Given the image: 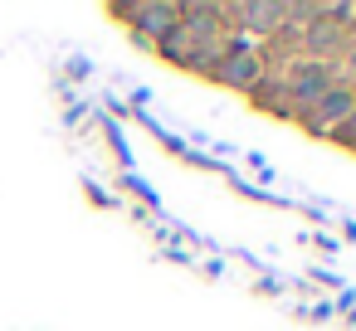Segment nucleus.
<instances>
[{"label": "nucleus", "instance_id": "nucleus-1", "mask_svg": "<svg viewBox=\"0 0 356 331\" xmlns=\"http://www.w3.org/2000/svg\"><path fill=\"white\" fill-rule=\"evenodd\" d=\"M351 117H356V93H351V83H337V88L322 93V103H317L312 112L298 117V127H302L307 137H317V142H332V132H337L341 122H351Z\"/></svg>", "mask_w": 356, "mask_h": 331}, {"label": "nucleus", "instance_id": "nucleus-2", "mask_svg": "<svg viewBox=\"0 0 356 331\" xmlns=\"http://www.w3.org/2000/svg\"><path fill=\"white\" fill-rule=\"evenodd\" d=\"M118 15L132 20V40L147 49L181 25V6H166V0H132V6H118Z\"/></svg>", "mask_w": 356, "mask_h": 331}, {"label": "nucleus", "instance_id": "nucleus-3", "mask_svg": "<svg viewBox=\"0 0 356 331\" xmlns=\"http://www.w3.org/2000/svg\"><path fill=\"white\" fill-rule=\"evenodd\" d=\"M210 83H220V88H234V93H249L259 78H264V64H259V54H225L210 74H205Z\"/></svg>", "mask_w": 356, "mask_h": 331}, {"label": "nucleus", "instance_id": "nucleus-4", "mask_svg": "<svg viewBox=\"0 0 356 331\" xmlns=\"http://www.w3.org/2000/svg\"><path fill=\"white\" fill-rule=\"evenodd\" d=\"M152 49H156V54H161L166 64H181V69H186V59H191V35H186V30L176 25V30H171V35H161V40L152 44Z\"/></svg>", "mask_w": 356, "mask_h": 331}]
</instances>
